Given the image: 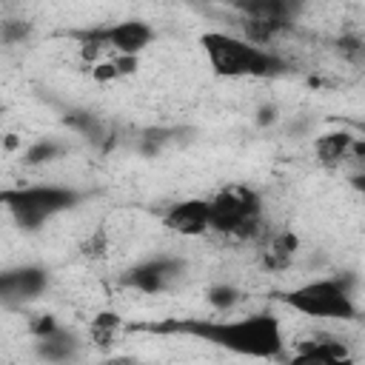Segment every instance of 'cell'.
Instances as JSON below:
<instances>
[{
	"mask_svg": "<svg viewBox=\"0 0 365 365\" xmlns=\"http://www.w3.org/2000/svg\"><path fill=\"white\" fill-rule=\"evenodd\" d=\"M185 265L174 257H160V259H145L140 265H134L123 282L128 288H137L143 294H160V291H168L174 282H180Z\"/></svg>",
	"mask_w": 365,
	"mask_h": 365,
	"instance_id": "7",
	"label": "cell"
},
{
	"mask_svg": "<svg viewBox=\"0 0 365 365\" xmlns=\"http://www.w3.org/2000/svg\"><path fill=\"white\" fill-rule=\"evenodd\" d=\"M297 251H299V237L294 231H277V234H271L268 245L262 248V265L268 271H285V268H291Z\"/></svg>",
	"mask_w": 365,
	"mask_h": 365,
	"instance_id": "12",
	"label": "cell"
},
{
	"mask_svg": "<svg viewBox=\"0 0 365 365\" xmlns=\"http://www.w3.org/2000/svg\"><path fill=\"white\" fill-rule=\"evenodd\" d=\"M234 9L242 11V17H254V20H265L271 26H277L279 31H285L299 9V0H231Z\"/></svg>",
	"mask_w": 365,
	"mask_h": 365,
	"instance_id": "10",
	"label": "cell"
},
{
	"mask_svg": "<svg viewBox=\"0 0 365 365\" xmlns=\"http://www.w3.org/2000/svg\"><path fill=\"white\" fill-rule=\"evenodd\" d=\"M114 66H117V71H120V77H128V74H134L137 68H140V60H137V54H117L114 51Z\"/></svg>",
	"mask_w": 365,
	"mask_h": 365,
	"instance_id": "20",
	"label": "cell"
},
{
	"mask_svg": "<svg viewBox=\"0 0 365 365\" xmlns=\"http://www.w3.org/2000/svg\"><path fill=\"white\" fill-rule=\"evenodd\" d=\"M240 299H242V294H240V288L231 285V282H214V285H208V291H205V302H208L214 311H228V308H234Z\"/></svg>",
	"mask_w": 365,
	"mask_h": 365,
	"instance_id": "15",
	"label": "cell"
},
{
	"mask_svg": "<svg viewBox=\"0 0 365 365\" xmlns=\"http://www.w3.org/2000/svg\"><path fill=\"white\" fill-rule=\"evenodd\" d=\"M54 328H60V325H57V319H54V317H48V314H46V317H34V319H31V334H34V336H46V334H51Z\"/></svg>",
	"mask_w": 365,
	"mask_h": 365,
	"instance_id": "23",
	"label": "cell"
},
{
	"mask_svg": "<svg viewBox=\"0 0 365 365\" xmlns=\"http://www.w3.org/2000/svg\"><path fill=\"white\" fill-rule=\"evenodd\" d=\"M351 140H354V134H348V131H328V134L317 137V143H314V154H317L319 163L334 165V163H339L342 157H348Z\"/></svg>",
	"mask_w": 365,
	"mask_h": 365,
	"instance_id": "13",
	"label": "cell"
},
{
	"mask_svg": "<svg viewBox=\"0 0 365 365\" xmlns=\"http://www.w3.org/2000/svg\"><path fill=\"white\" fill-rule=\"evenodd\" d=\"M208 208H211V222H208V231H217V234H231V228L245 220V217H262V200L257 191L245 188V185H228L222 188L214 200H208Z\"/></svg>",
	"mask_w": 365,
	"mask_h": 365,
	"instance_id": "5",
	"label": "cell"
},
{
	"mask_svg": "<svg viewBox=\"0 0 365 365\" xmlns=\"http://www.w3.org/2000/svg\"><path fill=\"white\" fill-rule=\"evenodd\" d=\"M200 46L220 77H268L282 71V60L274 51L225 31H205Z\"/></svg>",
	"mask_w": 365,
	"mask_h": 365,
	"instance_id": "2",
	"label": "cell"
},
{
	"mask_svg": "<svg viewBox=\"0 0 365 365\" xmlns=\"http://www.w3.org/2000/svg\"><path fill=\"white\" fill-rule=\"evenodd\" d=\"M0 137H3V117H0Z\"/></svg>",
	"mask_w": 365,
	"mask_h": 365,
	"instance_id": "24",
	"label": "cell"
},
{
	"mask_svg": "<svg viewBox=\"0 0 365 365\" xmlns=\"http://www.w3.org/2000/svg\"><path fill=\"white\" fill-rule=\"evenodd\" d=\"M151 331L163 334H185L200 342H211L228 348L242 356L274 359L282 356L285 336L282 325L274 314H251L240 319H171L163 325H148Z\"/></svg>",
	"mask_w": 365,
	"mask_h": 365,
	"instance_id": "1",
	"label": "cell"
},
{
	"mask_svg": "<svg viewBox=\"0 0 365 365\" xmlns=\"http://www.w3.org/2000/svg\"><path fill=\"white\" fill-rule=\"evenodd\" d=\"M288 308L297 314L314 317V319H356L359 311L354 305V297L342 285V279H314L305 285H297L279 297Z\"/></svg>",
	"mask_w": 365,
	"mask_h": 365,
	"instance_id": "4",
	"label": "cell"
},
{
	"mask_svg": "<svg viewBox=\"0 0 365 365\" xmlns=\"http://www.w3.org/2000/svg\"><path fill=\"white\" fill-rule=\"evenodd\" d=\"M80 251H83L86 257H91V259H103V257L111 251V234H108V228L97 225V228L83 240Z\"/></svg>",
	"mask_w": 365,
	"mask_h": 365,
	"instance_id": "17",
	"label": "cell"
},
{
	"mask_svg": "<svg viewBox=\"0 0 365 365\" xmlns=\"http://www.w3.org/2000/svg\"><path fill=\"white\" fill-rule=\"evenodd\" d=\"M277 117H279V108L274 106V103H262L259 108H257V125H262V128H268V125H274L277 123Z\"/></svg>",
	"mask_w": 365,
	"mask_h": 365,
	"instance_id": "21",
	"label": "cell"
},
{
	"mask_svg": "<svg viewBox=\"0 0 365 365\" xmlns=\"http://www.w3.org/2000/svg\"><path fill=\"white\" fill-rule=\"evenodd\" d=\"M29 34H31V23H26L20 17L0 23V43H6V46H17V43L29 40Z\"/></svg>",
	"mask_w": 365,
	"mask_h": 365,
	"instance_id": "18",
	"label": "cell"
},
{
	"mask_svg": "<svg viewBox=\"0 0 365 365\" xmlns=\"http://www.w3.org/2000/svg\"><path fill=\"white\" fill-rule=\"evenodd\" d=\"M120 325V317L111 314V311H100L94 319H91V331H114Z\"/></svg>",
	"mask_w": 365,
	"mask_h": 365,
	"instance_id": "22",
	"label": "cell"
},
{
	"mask_svg": "<svg viewBox=\"0 0 365 365\" xmlns=\"http://www.w3.org/2000/svg\"><path fill=\"white\" fill-rule=\"evenodd\" d=\"M63 154V148L51 140H37L31 143L26 151H23V165H43V163H51Z\"/></svg>",
	"mask_w": 365,
	"mask_h": 365,
	"instance_id": "16",
	"label": "cell"
},
{
	"mask_svg": "<svg viewBox=\"0 0 365 365\" xmlns=\"http://www.w3.org/2000/svg\"><path fill=\"white\" fill-rule=\"evenodd\" d=\"M117 77H120V71H117L114 60H97L91 66V80L94 83H114Z\"/></svg>",
	"mask_w": 365,
	"mask_h": 365,
	"instance_id": "19",
	"label": "cell"
},
{
	"mask_svg": "<svg viewBox=\"0 0 365 365\" xmlns=\"http://www.w3.org/2000/svg\"><path fill=\"white\" fill-rule=\"evenodd\" d=\"M294 359L299 362H348V345L336 336H311L299 339L294 348Z\"/></svg>",
	"mask_w": 365,
	"mask_h": 365,
	"instance_id": "11",
	"label": "cell"
},
{
	"mask_svg": "<svg viewBox=\"0 0 365 365\" xmlns=\"http://www.w3.org/2000/svg\"><path fill=\"white\" fill-rule=\"evenodd\" d=\"M71 37L94 40L103 48H111L117 54H140L154 40V29L148 23H143V20H125V23H114V26H103V29L74 31Z\"/></svg>",
	"mask_w": 365,
	"mask_h": 365,
	"instance_id": "6",
	"label": "cell"
},
{
	"mask_svg": "<svg viewBox=\"0 0 365 365\" xmlns=\"http://www.w3.org/2000/svg\"><path fill=\"white\" fill-rule=\"evenodd\" d=\"M46 288V271L34 265L0 271V299H34Z\"/></svg>",
	"mask_w": 365,
	"mask_h": 365,
	"instance_id": "9",
	"label": "cell"
},
{
	"mask_svg": "<svg viewBox=\"0 0 365 365\" xmlns=\"http://www.w3.org/2000/svg\"><path fill=\"white\" fill-rule=\"evenodd\" d=\"M74 348H77V339L63 328H54L51 334L37 336V354L43 359H68L74 356Z\"/></svg>",
	"mask_w": 365,
	"mask_h": 365,
	"instance_id": "14",
	"label": "cell"
},
{
	"mask_svg": "<svg viewBox=\"0 0 365 365\" xmlns=\"http://www.w3.org/2000/svg\"><path fill=\"white\" fill-rule=\"evenodd\" d=\"M77 202H80V191L60 185H23V188L0 191V205H6L11 220L26 231L40 228L46 220L74 208Z\"/></svg>",
	"mask_w": 365,
	"mask_h": 365,
	"instance_id": "3",
	"label": "cell"
},
{
	"mask_svg": "<svg viewBox=\"0 0 365 365\" xmlns=\"http://www.w3.org/2000/svg\"><path fill=\"white\" fill-rule=\"evenodd\" d=\"M211 208L208 200H182L163 214V225L180 237H200L208 231Z\"/></svg>",
	"mask_w": 365,
	"mask_h": 365,
	"instance_id": "8",
	"label": "cell"
}]
</instances>
